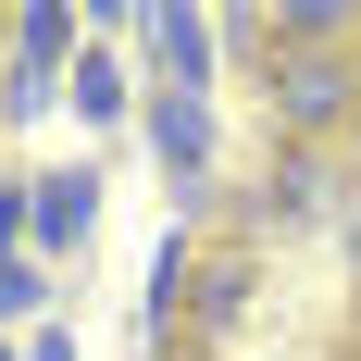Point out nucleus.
<instances>
[{
	"mask_svg": "<svg viewBox=\"0 0 361 361\" xmlns=\"http://www.w3.org/2000/svg\"><path fill=\"white\" fill-rule=\"evenodd\" d=\"M63 100L87 112V125H125V63H112V50H87V63L63 75Z\"/></svg>",
	"mask_w": 361,
	"mask_h": 361,
	"instance_id": "obj_7",
	"label": "nucleus"
},
{
	"mask_svg": "<svg viewBox=\"0 0 361 361\" xmlns=\"http://www.w3.org/2000/svg\"><path fill=\"white\" fill-rule=\"evenodd\" d=\"M13 50L63 75V50H75V13H63V0H25V13H13Z\"/></svg>",
	"mask_w": 361,
	"mask_h": 361,
	"instance_id": "obj_8",
	"label": "nucleus"
},
{
	"mask_svg": "<svg viewBox=\"0 0 361 361\" xmlns=\"http://www.w3.org/2000/svg\"><path fill=\"white\" fill-rule=\"evenodd\" d=\"M149 63H162V87H175V100H212V63H224L212 13H162V0H149Z\"/></svg>",
	"mask_w": 361,
	"mask_h": 361,
	"instance_id": "obj_4",
	"label": "nucleus"
},
{
	"mask_svg": "<svg viewBox=\"0 0 361 361\" xmlns=\"http://www.w3.org/2000/svg\"><path fill=\"white\" fill-rule=\"evenodd\" d=\"M25 361H75V336H50V324H37V336H25Z\"/></svg>",
	"mask_w": 361,
	"mask_h": 361,
	"instance_id": "obj_12",
	"label": "nucleus"
},
{
	"mask_svg": "<svg viewBox=\"0 0 361 361\" xmlns=\"http://www.w3.org/2000/svg\"><path fill=\"white\" fill-rule=\"evenodd\" d=\"M0 63H13V13H0Z\"/></svg>",
	"mask_w": 361,
	"mask_h": 361,
	"instance_id": "obj_15",
	"label": "nucleus"
},
{
	"mask_svg": "<svg viewBox=\"0 0 361 361\" xmlns=\"http://www.w3.org/2000/svg\"><path fill=\"white\" fill-rule=\"evenodd\" d=\"M149 149H162V175H175V187L212 175V149H224V137H212V100H175V87H162V100H149Z\"/></svg>",
	"mask_w": 361,
	"mask_h": 361,
	"instance_id": "obj_5",
	"label": "nucleus"
},
{
	"mask_svg": "<svg viewBox=\"0 0 361 361\" xmlns=\"http://www.w3.org/2000/svg\"><path fill=\"white\" fill-rule=\"evenodd\" d=\"M212 37H224L250 75H274V50H287V37H274V13H212Z\"/></svg>",
	"mask_w": 361,
	"mask_h": 361,
	"instance_id": "obj_9",
	"label": "nucleus"
},
{
	"mask_svg": "<svg viewBox=\"0 0 361 361\" xmlns=\"http://www.w3.org/2000/svg\"><path fill=\"white\" fill-rule=\"evenodd\" d=\"M250 299H262V262L224 237V250H200V274H187V349L175 361H224V336L250 324Z\"/></svg>",
	"mask_w": 361,
	"mask_h": 361,
	"instance_id": "obj_2",
	"label": "nucleus"
},
{
	"mask_svg": "<svg viewBox=\"0 0 361 361\" xmlns=\"http://www.w3.org/2000/svg\"><path fill=\"white\" fill-rule=\"evenodd\" d=\"M13 237H25V175H0V262H25Z\"/></svg>",
	"mask_w": 361,
	"mask_h": 361,
	"instance_id": "obj_11",
	"label": "nucleus"
},
{
	"mask_svg": "<svg viewBox=\"0 0 361 361\" xmlns=\"http://www.w3.org/2000/svg\"><path fill=\"white\" fill-rule=\"evenodd\" d=\"M0 361H13V349H0Z\"/></svg>",
	"mask_w": 361,
	"mask_h": 361,
	"instance_id": "obj_16",
	"label": "nucleus"
},
{
	"mask_svg": "<svg viewBox=\"0 0 361 361\" xmlns=\"http://www.w3.org/2000/svg\"><path fill=\"white\" fill-rule=\"evenodd\" d=\"M336 162H349V187H361V112H349V137H336Z\"/></svg>",
	"mask_w": 361,
	"mask_h": 361,
	"instance_id": "obj_14",
	"label": "nucleus"
},
{
	"mask_svg": "<svg viewBox=\"0 0 361 361\" xmlns=\"http://www.w3.org/2000/svg\"><path fill=\"white\" fill-rule=\"evenodd\" d=\"M262 112H274V137H287V149H336V137H349V112H361V50H274Z\"/></svg>",
	"mask_w": 361,
	"mask_h": 361,
	"instance_id": "obj_1",
	"label": "nucleus"
},
{
	"mask_svg": "<svg viewBox=\"0 0 361 361\" xmlns=\"http://www.w3.org/2000/svg\"><path fill=\"white\" fill-rule=\"evenodd\" d=\"M336 250H349V287H361V212H349V224H336Z\"/></svg>",
	"mask_w": 361,
	"mask_h": 361,
	"instance_id": "obj_13",
	"label": "nucleus"
},
{
	"mask_svg": "<svg viewBox=\"0 0 361 361\" xmlns=\"http://www.w3.org/2000/svg\"><path fill=\"white\" fill-rule=\"evenodd\" d=\"M25 237H37L50 262H75L87 237H100V175H87V162H63V175H37V187H25Z\"/></svg>",
	"mask_w": 361,
	"mask_h": 361,
	"instance_id": "obj_3",
	"label": "nucleus"
},
{
	"mask_svg": "<svg viewBox=\"0 0 361 361\" xmlns=\"http://www.w3.org/2000/svg\"><path fill=\"white\" fill-rule=\"evenodd\" d=\"M37 299H50V287H37V262H0V324H13V312H37Z\"/></svg>",
	"mask_w": 361,
	"mask_h": 361,
	"instance_id": "obj_10",
	"label": "nucleus"
},
{
	"mask_svg": "<svg viewBox=\"0 0 361 361\" xmlns=\"http://www.w3.org/2000/svg\"><path fill=\"white\" fill-rule=\"evenodd\" d=\"M50 100H63V75H50V63H25V50H13V63H0V137H25V125H37V112H50Z\"/></svg>",
	"mask_w": 361,
	"mask_h": 361,
	"instance_id": "obj_6",
	"label": "nucleus"
}]
</instances>
